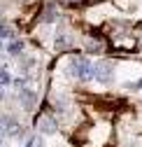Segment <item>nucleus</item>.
Returning <instances> with one entry per match:
<instances>
[{"instance_id": "39448f33", "label": "nucleus", "mask_w": 142, "mask_h": 147, "mask_svg": "<svg viewBox=\"0 0 142 147\" xmlns=\"http://www.w3.org/2000/svg\"><path fill=\"white\" fill-rule=\"evenodd\" d=\"M7 49H9V54H19V51L23 49V42H21V40H12Z\"/></svg>"}, {"instance_id": "7ed1b4c3", "label": "nucleus", "mask_w": 142, "mask_h": 147, "mask_svg": "<svg viewBox=\"0 0 142 147\" xmlns=\"http://www.w3.org/2000/svg\"><path fill=\"white\" fill-rule=\"evenodd\" d=\"M35 126H38L42 133H56V119L51 115H40L38 121H35Z\"/></svg>"}, {"instance_id": "423d86ee", "label": "nucleus", "mask_w": 142, "mask_h": 147, "mask_svg": "<svg viewBox=\"0 0 142 147\" xmlns=\"http://www.w3.org/2000/svg\"><path fill=\"white\" fill-rule=\"evenodd\" d=\"M9 82H12L9 72H7L5 68H0V86H5V84H9Z\"/></svg>"}, {"instance_id": "f257e3e1", "label": "nucleus", "mask_w": 142, "mask_h": 147, "mask_svg": "<svg viewBox=\"0 0 142 147\" xmlns=\"http://www.w3.org/2000/svg\"><path fill=\"white\" fill-rule=\"evenodd\" d=\"M70 70H72V75L77 80H82V82L93 77V65L88 63V59H84V56H75L72 63H70Z\"/></svg>"}, {"instance_id": "f03ea898", "label": "nucleus", "mask_w": 142, "mask_h": 147, "mask_svg": "<svg viewBox=\"0 0 142 147\" xmlns=\"http://www.w3.org/2000/svg\"><path fill=\"white\" fill-rule=\"evenodd\" d=\"M93 77L102 84H110L112 82V63L110 61H100L96 68H93Z\"/></svg>"}, {"instance_id": "20e7f679", "label": "nucleus", "mask_w": 142, "mask_h": 147, "mask_svg": "<svg viewBox=\"0 0 142 147\" xmlns=\"http://www.w3.org/2000/svg\"><path fill=\"white\" fill-rule=\"evenodd\" d=\"M21 103H23L26 110H30V107L35 105V94H33L30 89H23V91H21Z\"/></svg>"}, {"instance_id": "6e6552de", "label": "nucleus", "mask_w": 142, "mask_h": 147, "mask_svg": "<svg viewBox=\"0 0 142 147\" xmlns=\"http://www.w3.org/2000/svg\"><path fill=\"white\" fill-rule=\"evenodd\" d=\"M5 133H7V131H3V126H0V140H3V138H5Z\"/></svg>"}, {"instance_id": "1a4fd4ad", "label": "nucleus", "mask_w": 142, "mask_h": 147, "mask_svg": "<svg viewBox=\"0 0 142 147\" xmlns=\"http://www.w3.org/2000/svg\"><path fill=\"white\" fill-rule=\"evenodd\" d=\"M0 49H3V42H0Z\"/></svg>"}, {"instance_id": "0eeeda50", "label": "nucleus", "mask_w": 142, "mask_h": 147, "mask_svg": "<svg viewBox=\"0 0 142 147\" xmlns=\"http://www.w3.org/2000/svg\"><path fill=\"white\" fill-rule=\"evenodd\" d=\"M7 35H12V30H9V26H0V40H3V38H7Z\"/></svg>"}]
</instances>
